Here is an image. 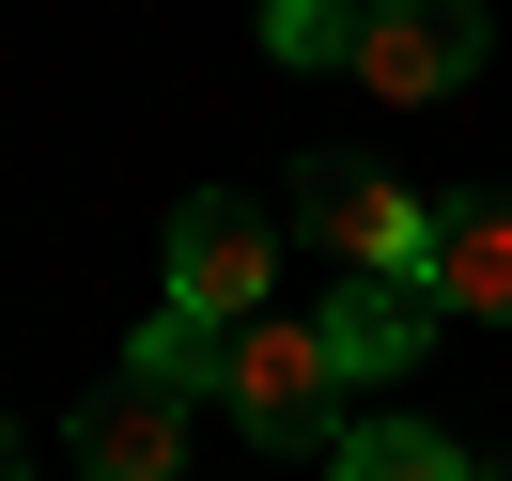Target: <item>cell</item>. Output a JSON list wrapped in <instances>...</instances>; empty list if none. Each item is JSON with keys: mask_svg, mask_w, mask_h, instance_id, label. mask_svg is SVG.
Returning <instances> with one entry per match:
<instances>
[{"mask_svg": "<svg viewBox=\"0 0 512 481\" xmlns=\"http://www.w3.org/2000/svg\"><path fill=\"white\" fill-rule=\"evenodd\" d=\"M295 233H311V249H342V280H419L435 202H404L373 156H311V171H295Z\"/></svg>", "mask_w": 512, "mask_h": 481, "instance_id": "obj_1", "label": "cell"}, {"mask_svg": "<svg viewBox=\"0 0 512 481\" xmlns=\"http://www.w3.org/2000/svg\"><path fill=\"white\" fill-rule=\"evenodd\" d=\"M264 63H357V0H264Z\"/></svg>", "mask_w": 512, "mask_h": 481, "instance_id": "obj_10", "label": "cell"}, {"mask_svg": "<svg viewBox=\"0 0 512 481\" xmlns=\"http://www.w3.org/2000/svg\"><path fill=\"white\" fill-rule=\"evenodd\" d=\"M326 388H342V357H326V326L311 311H295V326H233V419H249V435L264 450H295V435H311V419H326Z\"/></svg>", "mask_w": 512, "mask_h": 481, "instance_id": "obj_4", "label": "cell"}, {"mask_svg": "<svg viewBox=\"0 0 512 481\" xmlns=\"http://www.w3.org/2000/svg\"><path fill=\"white\" fill-rule=\"evenodd\" d=\"M171 295L218 311V326H249L264 295H280V233H264V202H233V187L171 202Z\"/></svg>", "mask_w": 512, "mask_h": 481, "instance_id": "obj_3", "label": "cell"}, {"mask_svg": "<svg viewBox=\"0 0 512 481\" xmlns=\"http://www.w3.org/2000/svg\"><path fill=\"white\" fill-rule=\"evenodd\" d=\"M125 373L171 388V404H202V388H233V326L187 311V295H156V311H140V342H125Z\"/></svg>", "mask_w": 512, "mask_h": 481, "instance_id": "obj_8", "label": "cell"}, {"mask_svg": "<svg viewBox=\"0 0 512 481\" xmlns=\"http://www.w3.org/2000/svg\"><path fill=\"white\" fill-rule=\"evenodd\" d=\"M311 326H326V357H342V388H357V373H404L419 326H435V280H342Z\"/></svg>", "mask_w": 512, "mask_h": 481, "instance_id": "obj_7", "label": "cell"}, {"mask_svg": "<svg viewBox=\"0 0 512 481\" xmlns=\"http://www.w3.org/2000/svg\"><path fill=\"white\" fill-rule=\"evenodd\" d=\"M481 47H497V16H481V0H357V78H373L388 109L466 94Z\"/></svg>", "mask_w": 512, "mask_h": 481, "instance_id": "obj_2", "label": "cell"}, {"mask_svg": "<svg viewBox=\"0 0 512 481\" xmlns=\"http://www.w3.org/2000/svg\"><path fill=\"white\" fill-rule=\"evenodd\" d=\"M326 481H497V466H466L435 419H357V435L326 450Z\"/></svg>", "mask_w": 512, "mask_h": 481, "instance_id": "obj_9", "label": "cell"}, {"mask_svg": "<svg viewBox=\"0 0 512 481\" xmlns=\"http://www.w3.org/2000/svg\"><path fill=\"white\" fill-rule=\"evenodd\" d=\"M78 481H187V404L171 388H140V373H109L94 404H78Z\"/></svg>", "mask_w": 512, "mask_h": 481, "instance_id": "obj_5", "label": "cell"}, {"mask_svg": "<svg viewBox=\"0 0 512 481\" xmlns=\"http://www.w3.org/2000/svg\"><path fill=\"white\" fill-rule=\"evenodd\" d=\"M0 481H32V435H16V419H0Z\"/></svg>", "mask_w": 512, "mask_h": 481, "instance_id": "obj_11", "label": "cell"}, {"mask_svg": "<svg viewBox=\"0 0 512 481\" xmlns=\"http://www.w3.org/2000/svg\"><path fill=\"white\" fill-rule=\"evenodd\" d=\"M419 280H435V311H512V202H497V187L435 202V249H419Z\"/></svg>", "mask_w": 512, "mask_h": 481, "instance_id": "obj_6", "label": "cell"}]
</instances>
